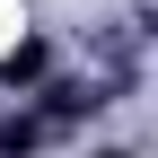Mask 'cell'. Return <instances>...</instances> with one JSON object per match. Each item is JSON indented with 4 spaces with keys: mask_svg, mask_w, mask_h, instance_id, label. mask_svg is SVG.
<instances>
[{
    "mask_svg": "<svg viewBox=\"0 0 158 158\" xmlns=\"http://www.w3.org/2000/svg\"><path fill=\"white\" fill-rule=\"evenodd\" d=\"M44 62H53V53H44V44L27 35L18 53H0V79H9V88H35V79H44Z\"/></svg>",
    "mask_w": 158,
    "mask_h": 158,
    "instance_id": "1",
    "label": "cell"
},
{
    "mask_svg": "<svg viewBox=\"0 0 158 158\" xmlns=\"http://www.w3.org/2000/svg\"><path fill=\"white\" fill-rule=\"evenodd\" d=\"M35 141H44V114H9L0 123V158H35Z\"/></svg>",
    "mask_w": 158,
    "mask_h": 158,
    "instance_id": "2",
    "label": "cell"
},
{
    "mask_svg": "<svg viewBox=\"0 0 158 158\" xmlns=\"http://www.w3.org/2000/svg\"><path fill=\"white\" fill-rule=\"evenodd\" d=\"M97 158H132V149H97Z\"/></svg>",
    "mask_w": 158,
    "mask_h": 158,
    "instance_id": "3",
    "label": "cell"
}]
</instances>
